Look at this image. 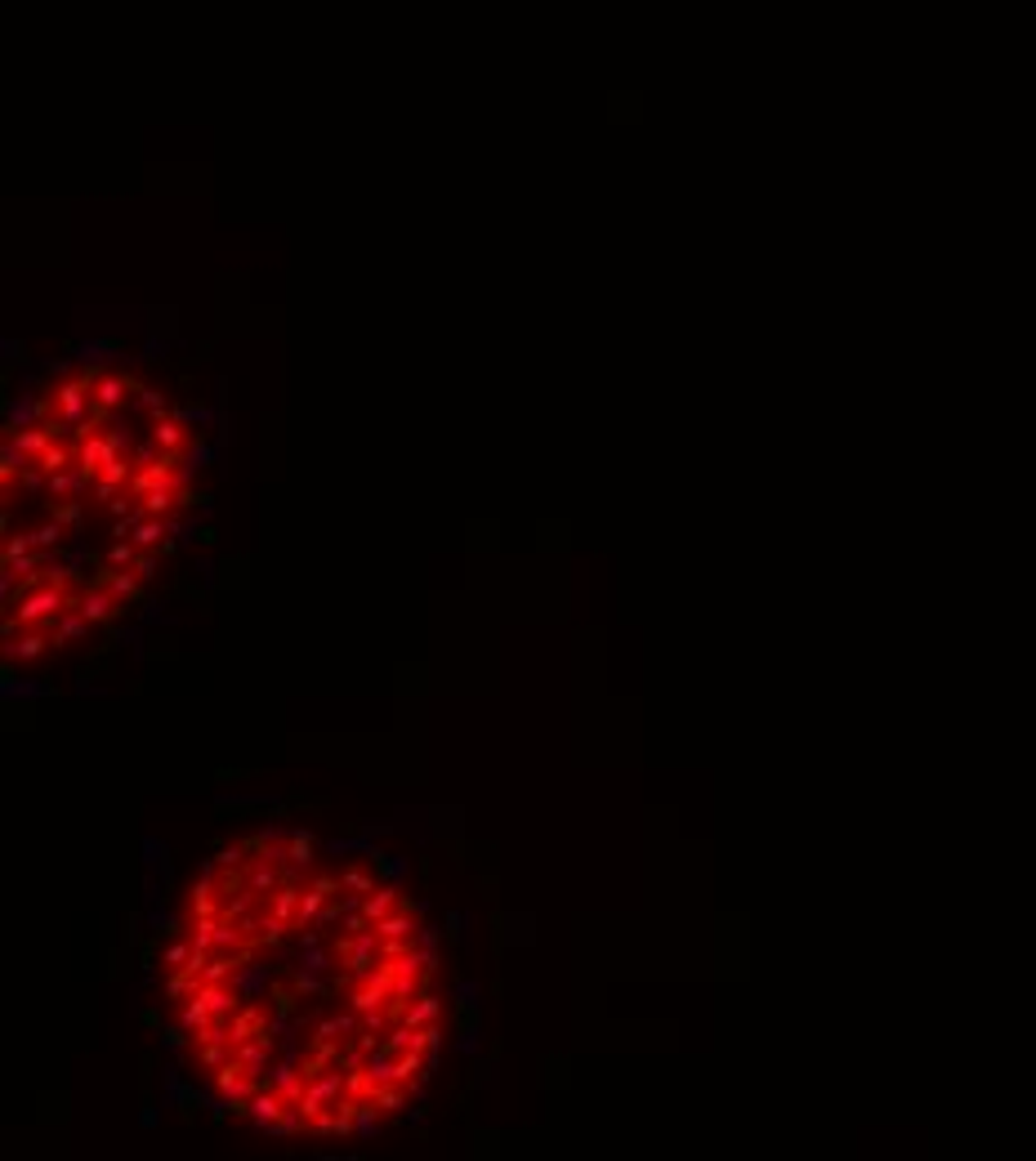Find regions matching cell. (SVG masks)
Listing matches in <instances>:
<instances>
[{
  "mask_svg": "<svg viewBox=\"0 0 1036 1161\" xmlns=\"http://www.w3.org/2000/svg\"><path fill=\"white\" fill-rule=\"evenodd\" d=\"M456 1001L474 1010V1005H478V983H474V978H460V983H456Z\"/></svg>",
  "mask_w": 1036,
  "mask_h": 1161,
  "instance_id": "cell-20",
  "label": "cell"
},
{
  "mask_svg": "<svg viewBox=\"0 0 1036 1161\" xmlns=\"http://www.w3.org/2000/svg\"><path fill=\"white\" fill-rule=\"evenodd\" d=\"M402 907V898H398V884L393 880H384V884H375L367 898H363V916H367L371 925H380L389 911H398Z\"/></svg>",
  "mask_w": 1036,
  "mask_h": 1161,
  "instance_id": "cell-4",
  "label": "cell"
},
{
  "mask_svg": "<svg viewBox=\"0 0 1036 1161\" xmlns=\"http://www.w3.org/2000/svg\"><path fill=\"white\" fill-rule=\"evenodd\" d=\"M460 925H465V920L451 911V916H447V934H451V939H460Z\"/></svg>",
  "mask_w": 1036,
  "mask_h": 1161,
  "instance_id": "cell-25",
  "label": "cell"
},
{
  "mask_svg": "<svg viewBox=\"0 0 1036 1161\" xmlns=\"http://www.w3.org/2000/svg\"><path fill=\"white\" fill-rule=\"evenodd\" d=\"M416 907H398V911H389L380 925H375V934L384 939V943H393V939H416Z\"/></svg>",
  "mask_w": 1036,
  "mask_h": 1161,
  "instance_id": "cell-6",
  "label": "cell"
},
{
  "mask_svg": "<svg viewBox=\"0 0 1036 1161\" xmlns=\"http://www.w3.org/2000/svg\"><path fill=\"white\" fill-rule=\"evenodd\" d=\"M232 987L241 992V1001H255V996L268 987V965H255V960H250V965H241V969H237V978H232Z\"/></svg>",
  "mask_w": 1036,
  "mask_h": 1161,
  "instance_id": "cell-9",
  "label": "cell"
},
{
  "mask_svg": "<svg viewBox=\"0 0 1036 1161\" xmlns=\"http://www.w3.org/2000/svg\"><path fill=\"white\" fill-rule=\"evenodd\" d=\"M358 1027H363V1015L353 1010V1015H331V1018H322L313 1032H317V1041H344V1036H358Z\"/></svg>",
  "mask_w": 1036,
  "mask_h": 1161,
  "instance_id": "cell-8",
  "label": "cell"
},
{
  "mask_svg": "<svg viewBox=\"0 0 1036 1161\" xmlns=\"http://www.w3.org/2000/svg\"><path fill=\"white\" fill-rule=\"evenodd\" d=\"M278 884H282V863H273V858H250L246 863V889L250 893L268 898Z\"/></svg>",
  "mask_w": 1036,
  "mask_h": 1161,
  "instance_id": "cell-3",
  "label": "cell"
},
{
  "mask_svg": "<svg viewBox=\"0 0 1036 1161\" xmlns=\"http://www.w3.org/2000/svg\"><path fill=\"white\" fill-rule=\"evenodd\" d=\"M313 849H317V840H313L308 831H291V845H287L291 867H308V863H313Z\"/></svg>",
  "mask_w": 1036,
  "mask_h": 1161,
  "instance_id": "cell-15",
  "label": "cell"
},
{
  "mask_svg": "<svg viewBox=\"0 0 1036 1161\" xmlns=\"http://www.w3.org/2000/svg\"><path fill=\"white\" fill-rule=\"evenodd\" d=\"M76 608L85 612V621H89V626H103V621H112L126 603H121L108 585H94V590H85V594L76 599Z\"/></svg>",
  "mask_w": 1036,
  "mask_h": 1161,
  "instance_id": "cell-1",
  "label": "cell"
},
{
  "mask_svg": "<svg viewBox=\"0 0 1036 1161\" xmlns=\"http://www.w3.org/2000/svg\"><path fill=\"white\" fill-rule=\"evenodd\" d=\"M54 644V635L50 630H23V639H5V661H32V656H41L45 648Z\"/></svg>",
  "mask_w": 1036,
  "mask_h": 1161,
  "instance_id": "cell-5",
  "label": "cell"
},
{
  "mask_svg": "<svg viewBox=\"0 0 1036 1161\" xmlns=\"http://www.w3.org/2000/svg\"><path fill=\"white\" fill-rule=\"evenodd\" d=\"M85 630H89V621H85V612H80V608L72 603V608H68V612H63V617L50 626V635H54V648H59V644H72V639H80Z\"/></svg>",
  "mask_w": 1036,
  "mask_h": 1161,
  "instance_id": "cell-11",
  "label": "cell"
},
{
  "mask_svg": "<svg viewBox=\"0 0 1036 1161\" xmlns=\"http://www.w3.org/2000/svg\"><path fill=\"white\" fill-rule=\"evenodd\" d=\"M232 1054H237L232 1041H197V1059H202V1068H211V1072H220Z\"/></svg>",
  "mask_w": 1036,
  "mask_h": 1161,
  "instance_id": "cell-13",
  "label": "cell"
},
{
  "mask_svg": "<svg viewBox=\"0 0 1036 1161\" xmlns=\"http://www.w3.org/2000/svg\"><path fill=\"white\" fill-rule=\"evenodd\" d=\"M438 1010H443V1005H438L434 996H416V1001L398 1015V1023H407V1027H429V1023H438Z\"/></svg>",
  "mask_w": 1036,
  "mask_h": 1161,
  "instance_id": "cell-12",
  "label": "cell"
},
{
  "mask_svg": "<svg viewBox=\"0 0 1036 1161\" xmlns=\"http://www.w3.org/2000/svg\"><path fill=\"white\" fill-rule=\"evenodd\" d=\"M416 943H420V947H434V943H438V934H434L429 925H420V930H416Z\"/></svg>",
  "mask_w": 1036,
  "mask_h": 1161,
  "instance_id": "cell-24",
  "label": "cell"
},
{
  "mask_svg": "<svg viewBox=\"0 0 1036 1161\" xmlns=\"http://www.w3.org/2000/svg\"><path fill=\"white\" fill-rule=\"evenodd\" d=\"M371 858L384 867V880H393V884L402 880V871H407V863H402V858H384V854H371Z\"/></svg>",
  "mask_w": 1036,
  "mask_h": 1161,
  "instance_id": "cell-21",
  "label": "cell"
},
{
  "mask_svg": "<svg viewBox=\"0 0 1036 1161\" xmlns=\"http://www.w3.org/2000/svg\"><path fill=\"white\" fill-rule=\"evenodd\" d=\"M27 536H32V545H36V550H59V545H63V536H68V527H63L59 518H45V523H41V527H32Z\"/></svg>",
  "mask_w": 1036,
  "mask_h": 1161,
  "instance_id": "cell-14",
  "label": "cell"
},
{
  "mask_svg": "<svg viewBox=\"0 0 1036 1161\" xmlns=\"http://www.w3.org/2000/svg\"><path fill=\"white\" fill-rule=\"evenodd\" d=\"M456 1050H460V1054H478V1032L469 1027V1032H465V1036L456 1041Z\"/></svg>",
  "mask_w": 1036,
  "mask_h": 1161,
  "instance_id": "cell-22",
  "label": "cell"
},
{
  "mask_svg": "<svg viewBox=\"0 0 1036 1161\" xmlns=\"http://www.w3.org/2000/svg\"><path fill=\"white\" fill-rule=\"evenodd\" d=\"M291 987L299 992V1001H304V996H322V992H326L322 974H308V969H296V974H291Z\"/></svg>",
  "mask_w": 1036,
  "mask_h": 1161,
  "instance_id": "cell-18",
  "label": "cell"
},
{
  "mask_svg": "<svg viewBox=\"0 0 1036 1161\" xmlns=\"http://www.w3.org/2000/svg\"><path fill=\"white\" fill-rule=\"evenodd\" d=\"M144 854H148V863H152V867H156V863H165V845H156L152 835L144 840Z\"/></svg>",
  "mask_w": 1036,
  "mask_h": 1161,
  "instance_id": "cell-23",
  "label": "cell"
},
{
  "mask_svg": "<svg viewBox=\"0 0 1036 1161\" xmlns=\"http://www.w3.org/2000/svg\"><path fill=\"white\" fill-rule=\"evenodd\" d=\"M340 884H344V893H358V898H367L371 889H375V880H371L363 867H344L340 871Z\"/></svg>",
  "mask_w": 1036,
  "mask_h": 1161,
  "instance_id": "cell-16",
  "label": "cell"
},
{
  "mask_svg": "<svg viewBox=\"0 0 1036 1161\" xmlns=\"http://www.w3.org/2000/svg\"><path fill=\"white\" fill-rule=\"evenodd\" d=\"M282 1112H287V1099H282V1090H273L268 1081H264V1086H259L255 1094H250V1099H246V1117H250L259 1130H264V1126H273Z\"/></svg>",
  "mask_w": 1036,
  "mask_h": 1161,
  "instance_id": "cell-2",
  "label": "cell"
},
{
  "mask_svg": "<svg viewBox=\"0 0 1036 1161\" xmlns=\"http://www.w3.org/2000/svg\"><path fill=\"white\" fill-rule=\"evenodd\" d=\"M296 911H299V889L291 880H282L278 889H273V898H268V916H278V920H287L291 930H296Z\"/></svg>",
  "mask_w": 1036,
  "mask_h": 1161,
  "instance_id": "cell-7",
  "label": "cell"
},
{
  "mask_svg": "<svg viewBox=\"0 0 1036 1161\" xmlns=\"http://www.w3.org/2000/svg\"><path fill=\"white\" fill-rule=\"evenodd\" d=\"M161 960H165V969H170V974H174V969H184V965L193 960V939H188V934H184V939H174V943L165 947V956H161Z\"/></svg>",
  "mask_w": 1036,
  "mask_h": 1161,
  "instance_id": "cell-17",
  "label": "cell"
},
{
  "mask_svg": "<svg viewBox=\"0 0 1036 1161\" xmlns=\"http://www.w3.org/2000/svg\"><path fill=\"white\" fill-rule=\"evenodd\" d=\"M202 969L197 965H184V969H174L170 974V983H165V992H170V1001H188V996H197L202 992Z\"/></svg>",
  "mask_w": 1036,
  "mask_h": 1161,
  "instance_id": "cell-10",
  "label": "cell"
},
{
  "mask_svg": "<svg viewBox=\"0 0 1036 1161\" xmlns=\"http://www.w3.org/2000/svg\"><path fill=\"white\" fill-rule=\"evenodd\" d=\"M188 1036H193V1032L179 1023V1027H165V1032H161V1045H165V1050H184V1045H188Z\"/></svg>",
  "mask_w": 1036,
  "mask_h": 1161,
  "instance_id": "cell-19",
  "label": "cell"
}]
</instances>
